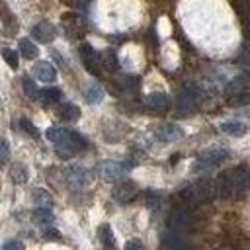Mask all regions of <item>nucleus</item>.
<instances>
[{
	"mask_svg": "<svg viewBox=\"0 0 250 250\" xmlns=\"http://www.w3.org/2000/svg\"><path fill=\"white\" fill-rule=\"evenodd\" d=\"M229 158V150L227 148H209L205 152H201L193 164V170L195 172H201V170H211L215 166H219L221 162H225Z\"/></svg>",
	"mask_w": 250,
	"mask_h": 250,
	"instance_id": "1",
	"label": "nucleus"
},
{
	"mask_svg": "<svg viewBox=\"0 0 250 250\" xmlns=\"http://www.w3.org/2000/svg\"><path fill=\"white\" fill-rule=\"evenodd\" d=\"M232 182V193L240 195L250 189V164H240L234 170H229Z\"/></svg>",
	"mask_w": 250,
	"mask_h": 250,
	"instance_id": "2",
	"label": "nucleus"
},
{
	"mask_svg": "<svg viewBox=\"0 0 250 250\" xmlns=\"http://www.w3.org/2000/svg\"><path fill=\"white\" fill-rule=\"evenodd\" d=\"M80 59L84 68L92 74V76H100L102 68H100V55L94 51V47L90 43H82L80 45Z\"/></svg>",
	"mask_w": 250,
	"mask_h": 250,
	"instance_id": "3",
	"label": "nucleus"
},
{
	"mask_svg": "<svg viewBox=\"0 0 250 250\" xmlns=\"http://www.w3.org/2000/svg\"><path fill=\"white\" fill-rule=\"evenodd\" d=\"M96 172H98V176H100L102 180H105V182H117V180L125 174V164L115 162V160H104V162L98 164Z\"/></svg>",
	"mask_w": 250,
	"mask_h": 250,
	"instance_id": "4",
	"label": "nucleus"
},
{
	"mask_svg": "<svg viewBox=\"0 0 250 250\" xmlns=\"http://www.w3.org/2000/svg\"><path fill=\"white\" fill-rule=\"evenodd\" d=\"M31 35L35 37V41L39 43H51L55 37H57V29L53 23L49 21H39L31 27Z\"/></svg>",
	"mask_w": 250,
	"mask_h": 250,
	"instance_id": "5",
	"label": "nucleus"
},
{
	"mask_svg": "<svg viewBox=\"0 0 250 250\" xmlns=\"http://www.w3.org/2000/svg\"><path fill=\"white\" fill-rule=\"evenodd\" d=\"M66 180H68V184H70L74 189H80V188H84L86 182H88V172H86L84 166L74 164V166L66 168Z\"/></svg>",
	"mask_w": 250,
	"mask_h": 250,
	"instance_id": "6",
	"label": "nucleus"
},
{
	"mask_svg": "<svg viewBox=\"0 0 250 250\" xmlns=\"http://www.w3.org/2000/svg\"><path fill=\"white\" fill-rule=\"evenodd\" d=\"M154 137L162 143H170V141H176V139L184 137V131L174 123H164L154 131Z\"/></svg>",
	"mask_w": 250,
	"mask_h": 250,
	"instance_id": "7",
	"label": "nucleus"
},
{
	"mask_svg": "<svg viewBox=\"0 0 250 250\" xmlns=\"http://www.w3.org/2000/svg\"><path fill=\"white\" fill-rule=\"evenodd\" d=\"M188 225H189V215H188L186 209L176 207V209L170 211V215H168V227L172 230H184Z\"/></svg>",
	"mask_w": 250,
	"mask_h": 250,
	"instance_id": "8",
	"label": "nucleus"
},
{
	"mask_svg": "<svg viewBox=\"0 0 250 250\" xmlns=\"http://www.w3.org/2000/svg\"><path fill=\"white\" fill-rule=\"evenodd\" d=\"M33 72H35V76H37L41 82H55V80H57V68H55L49 61L37 62L35 68H33Z\"/></svg>",
	"mask_w": 250,
	"mask_h": 250,
	"instance_id": "9",
	"label": "nucleus"
},
{
	"mask_svg": "<svg viewBox=\"0 0 250 250\" xmlns=\"http://www.w3.org/2000/svg\"><path fill=\"white\" fill-rule=\"evenodd\" d=\"M135 193H137V186H135V182H121L115 189H113V197L115 199H119V201H129V199H133L135 197Z\"/></svg>",
	"mask_w": 250,
	"mask_h": 250,
	"instance_id": "10",
	"label": "nucleus"
},
{
	"mask_svg": "<svg viewBox=\"0 0 250 250\" xmlns=\"http://www.w3.org/2000/svg\"><path fill=\"white\" fill-rule=\"evenodd\" d=\"M180 199H182V201H184L188 207H197V205H201V203H203L193 184H189V186H184V188L180 189Z\"/></svg>",
	"mask_w": 250,
	"mask_h": 250,
	"instance_id": "11",
	"label": "nucleus"
},
{
	"mask_svg": "<svg viewBox=\"0 0 250 250\" xmlns=\"http://www.w3.org/2000/svg\"><path fill=\"white\" fill-rule=\"evenodd\" d=\"M145 102H146V105L156 107V109H166L170 105V98H168L166 92H152V94L146 96Z\"/></svg>",
	"mask_w": 250,
	"mask_h": 250,
	"instance_id": "12",
	"label": "nucleus"
},
{
	"mask_svg": "<svg viewBox=\"0 0 250 250\" xmlns=\"http://www.w3.org/2000/svg\"><path fill=\"white\" fill-rule=\"evenodd\" d=\"M195 105H197V100H195L193 96H189L186 90H182V92L176 96V109H178V111L186 113V111L193 109Z\"/></svg>",
	"mask_w": 250,
	"mask_h": 250,
	"instance_id": "13",
	"label": "nucleus"
},
{
	"mask_svg": "<svg viewBox=\"0 0 250 250\" xmlns=\"http://www.w3.org/2000/svg\"><path fill=\"white\" fill-rule=\"evenodd\" d=\"M221 131L230 135V137H242L248 131V127L242 121H223L221 123Z\"/></svg>",
	"mask_w": 250,
	"mask_h": 250,
	"instance_id": "14",
	"label": "nucleus"
},
{
	"mask_svg": "<svg viewBox=\"0 0 250 250\" xmlns=\"http://www.w3.org/2000/svg\"><path fill=\"white\" fill-rule=\"evenodd\" d=\"M57 115H59V119L70 123V121H76V119L80 117V109H78L74 104H62V105L59 107Z\"/></svg>",
	"mask_w": 250,
	"mask_h": 250,
	"instance_id": "15",
	"label": "nucleus"
},
{
	"mask_svg": "<svg viewBox=\"0 0 250 250\" xmlns=\"http://www.w3.org/2000/svg\"><path fill=\"white\" fill-rule=\"evenodd\" d=\"M45 137H47V141L55 146V145H59V143H62V141L68 139V129H62V127H49V129L45 131Z\"/></svg>",
	"mask_w": 250,
	"mask_h": 250,
	"instance_id": "16",
	"label": "nucleus"
},
{
	"mask_svg": "<svg viewBox=\"0 0 250 250\" xmlns=\"http://www.w3.org/2000/svg\"><path fill=\"white\" fill-rule=\"evenodd\" d=\"M53 211L49 209V205H39V207H35V211H33V221L37 223V225H51L53 223Z\"/></svg>",
	"mask_w": 250,
	"mask_h": 250,
	"instance_id": "17",
	"label": "nucleus"
},
{
	"mask_svg": "<svg viewBox=\"0 0 250 250\" xmlns=\"http://www.w3.org/2000/svg\"><path fill=\"white\" fill-rule=\"evenodd\" d=\"M102 98H104L102 86H98V84H94V82L86 86V90H84V100H86L88 104H98V102H102Z\"/></svg>",
	"mask_w": 250,
	"mask_h": 250,
	"instance_id": "18",
	"label": "nucleus"
},
{
	"mask_svg": "<svg viewBox=\"0 0 250 250\" xmlns=\"http://www.w3.org/2000/svg\"><path fill=\"white\" fill-rule=\"evenodd\" d=\"M39 98H41L45 104H57V102L62 98V92H61V88H57V86H51V88L39 90Z\"/></svg>",
	"mask_w": 250,
	"mask_h": 250,
	"instance_id": "19",
	"label": "nucleus"
},
{
	"mask_svg": "<svg viewBox=\"0 0 250 250\" xmlns=\"http://www.w3.org/2000/svg\"><path fill=\"white\" fill-rule=\"evenodd\" d=\"M98 236H100V242H102L104 248H113L115 246V240H113V234H111L109 225H100Z\"/></svg>",
	"mask_w": 250,
	"mask_h": 250,
	"instance_id": "20",
	"label": "nucleus"
},
{
	"mask_svg": "<svg viewBox=\"0 0 250 250\" xmlns=\"http://www.w3.org/2000/svg\"><path fill=\"white\" fill-rule=\"evenodd\" d=\"M18 47H20V55L25 57V59H35L37 53H39L37 47H35L29 39H20V45H18Z\"/></svg>",
	"mask_w": 250,
	"mask_h": 250,
	"instance_id": "21",
	"label": "nucleus"
},
{
	"mask_svg": "<svg viewBox=\"0 0 250 250\" xmlns=\"http://www.w3.org/2000/svg\"><path fill=\"white\" fill-rule=\"evenodd\" d=\"M10 174H12L14 184H25L27 182V168L23 164H14Z\"/></svg>",
	"mask_w": 250,
	"mask_h": 250,
	"instance_id": "22",
	"label": "nucleus"
},
{
	"mask_svg": "<svg viewBox=\"0 0 250 250\" xmlns=\"http://www.w3.org/2000/svg\"><path fill=\"white\" fill-rule=\"evenodd\" d=\"M31 199H33V203H37V205H51V203H53L51 193H47V191L41 189V188H35V189H33Z\"/></svg>",
	"mask_w": 250,
	"mask_h": 250,
	"instance_id": "23",
	"label": "nucleus"
},
{
	"mask_svg": "<svg viewBox=\"0 0 250 250\" xmlns=\"http://www.w3.org/2000/svg\"><path fill=\"white\" fill-rule=\"evenodd\" d=\"M160 199H162L160 191H154V189H146V191H145V205H146L148 209L158 207V205H160Z\"/></svg>",
	"mask_w": 250,
	"mask_h": 250,
	"instance_id": "24",
	"label": "nucleus"
},
{
	"mask_svg": "<svg viewBox=\"0 0 250 250\" xmlns=\"http://www.w3.org/2000/svg\"><path fill=\"white\" fill-rule=\"evenodd\" d=\"M21 84H23V90H25V94H27L31 100L39 98V88H37V84H35V82H33L29 76H23Z\"/></svg>",
	"mask_w": 250,
	"mask_h": 250,
	"instance_id": "25",
	"label": "nucleus"
},
{
	"mask_svg": "<svg viewBox=\"0 0 250 250\" xmlns=\"http://www.w3.org/2000/svg\"><path fill=\"white\" fill-rule=\"evenodd\" d=\"M184 246V242L174 234V232H166L162 238V248H180Z\"/></svg>",
	"mask_w": 250,
	"mask_h": 250,
	"instance_id": "26",
	"label": "nucleus"
},
{
	"mask_svg": "<svg viewBox=\"0 0 250 250\" xmlns=\"http://www.w3.org/2000/svg\"><path fill=\"white\" fill-rule=\"evenodd\" d=\"M10 156H12L10 143H8V139L0 137V164H6V162L10 160Z\"/></svg>",
	"mask_w": 250,
	"mask_h": 250,
	"instance_id": "27",
	"label": "nucleus"
},
{
	"mask_svg": "<svg viewBox=\"0 0 250 250\" xmlns=\"http://www.w3.org/2000/svg\"><path fill=\"white\" fill-rule=\"evenodd\" d=\"M68 137H70V141H72V145L78 148V150H82V148H86V139L78 133V131H72V129H68Z\"/></svg>",
	"mask_w": 250,
	"mask_h": 250,
	"instance_id": "28",
	"label": "nucleus"
},
{
	"mask_svg": "<svg viewBox=\"0 0 250 250\" xmlns=\"http://www.w3.org/2000/svg\"><path fill=\"white\" fill-rule=\"evenodd\" d=\"M2 57L4 61L8 62L10 68H18V53L12 51V49H2Z\"/></svg>",
	"mask_w": 250,
	"mask_h": 250,
	"instance_id": "29",
	"label": "nucleus"
},
{
	"mask_svg": "<svg viewBox=\"0 0 250 250\" xmlns=\"http://www.w3.org/2000/svg\"><path fill=\"white\" fill-rule=\"evenodd\" d=\"M229 102H230V105H242V104H250V94H246V92H236V94H234V98H230Z\"/></svg>",
	"mask_w": 250,
	"mask_h": 250,
	"instance_id": "30",
	"label": "nucleus"
},
{
	"mask_svg": "<svg viewBox=\"0 0 250 250\" xmlns=\"http://www.w3.org/2000/svg\"><path fill=\"white\" fill-rule=\"evenodd\" d=\"M43 238H45V240H55V242H61V240H62L61 232H59L57 229H51V227L43 229Z\"/></svg>",
	"mask_w": 250,
	"mask_h": 250,
	"instance_id": "31",
	"label": "nucleus"
},
{
	"mask_svg": "<svg viewBox=\"0 0 250 250\" xmlns=\"http://www.w3.org/2000/svg\"><path fill=\"white\" fill-rule=\"evenodd\" d=\"M20 127L25 131V133H29L31 137H37L39 135V131H37V127L29 121V119H20Z\"/></svg>",
	"mask_w": 250,
	"mask_h": 250,
	"instance_id": "32",
	"label": "nucleus"
},
{
	"mask_svg": "<svg viewBox=\"0 0 250 250\" xmlns=\"http://www.w3.org/2000/svg\"><path fill=\"white\" fill-rule=\"evenodd\" d=\"M21 248V242L20 240H8L2 244V250H20Z\"/></svg>",
	"mask_w": 250,
	"mask_h": 250,
	"instance_id": "33",
	"label": "nucleus"
},
{
	"mask_svg": "<svg viewBox=\"0 0 250 250\" xmlns=\"http://www.w3.org/2000/svg\"><path fill=\"white\" fill-rule=\"evenodd\" d=\"M125 248H127V250H131V248H143V242H139V240H131V242L125 244Z\"/></svg>",
	"mask_w": 250,
	"mask_h": 250,
	"instance_id": "34",
	"label": "nucleus"
},
{
	"mask_svg": "<svg viewBox=\"0 0 250 250\" xmlns=\"http://www.w3.org/2000/svg\"><path fill=\"white\" fill-rule=\"evenodd\" d=\"M68 4H72V6H84L88 0H66Z\"/></svg>",
	"mask_w": 250,
	"mask_h": 250,
	"instance_id": "35",
	"label": "nucleus"
}]
</instances>
